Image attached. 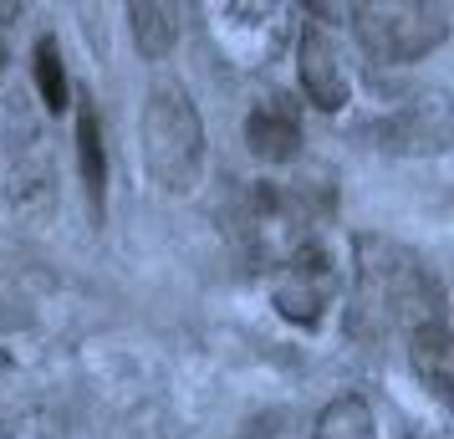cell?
I'll list each match as a JSON object with an SVG mask.
<instances>
[{
  "label": "cell",
  "instance_id": "cell-1",
  "mask_svg": "<svg viewBox=\"0 0 454 439\" xmlns=\"http://www.w3.org/2000/svg\"><path fill=\"white\" fill-rule=\"evenodd\" d=\"M439 281L413 251L383 235H357V281H352V333L357 337H388L413 333L434 317L439 307Z\"/></svg>",
  "mask_w": 454,
  "mask_h": 439
},
{
  "label": "cell",
  "instance_id": "cell-2",
  "mask_svg": "<svg viewBox=\"0 0 454 439\" xmlns=\"http://www.w3.org/2000/svg\"><path fill=\"white\" fill-rule=\"evenodd\" d=\"M138 144H144V169L164 194H189L205 174V123L200 107L184 87L153 82L144 98V118H138Z\"/></svg>",
  "mask_w": 454,
  "mask_h": 439
},
{
  "label": "cell",
  "instance_id": "cell-3",
  "mask_svg": "<svg viewBox=\"0 0 454 439\" xmlns=\"http://www.w3.org/2000/svg\"><path fill=\"white\" fill-rule=\"evenodd\" d=\"M352 31L372 62H424L434 46L450 36V5H424V0H378L352 11Z\"/></svg>",
  "mask_w": 454,
  "mask_h": 439
},
{
  "label": "cell",
  "instance_id": "cell-4",
  "mask_svg": "<svg viewBox=\"0 0 454 439\" xmlns=\"http://www.w3.org/2000/svg\"><path fill=\"white\" fill-rule=\"evenodd\" d=\"M276 307L281 317L291 322H317L322 307H332V266L327 255L317 251V246H301L296 255L281 261V276H276Z\"/></svg>",
  "mask_w": 454,
  "mask_h": 439
},
{
  "label": "cell",
  "instance_id": "cell-5",
  "mask_svg": "<svg viewBox=\"0 0 454 439\" xmlns=\"http://www.w3.org/2000/svg\"><path fill=\"white\" fill-rule=\"evenodd\" d=\"M296 72H301V92H307L317 107H348V72L337 62V46L322 26H307L301 31V51H296Z\"/></svg>",
  "mask_w": 454,
  "mask_h": 439
},
{
  "label": "cell",
  "instance_id": "cell-6",
  "mask_svg": "<svg viewBox=\"0 0 454 439\" xmlns=\"http://www.w3.org/2000/svg\"><path fill=\"white\" fill-rule=\"evenodd\" d=\"M246 144H250L255 159H266V164H286V159H296V148H301V123H296V113H291L281 98H266V103L250 107Z\"/></svg>",
  "mask_w": 454,
  "mask_h": 439
},
{
  "label": "cell",
  "instance_id": "cell-7",
  "mask_svg": "<svg viewBox=\"0 0 454 439\" xmlns=\"http://www.w3.org/2000/svg\"><path fill=\"white\" fill-rule=\"evenodd\" d=\"M409 363L413 373L424 378V388L434 398H450L454 388V337H450V322L444 317H434L424 327H413L409 333Z\"/></svg>",
  "mask_w": 454,
  "mask_h": 439
},
{
  "label": "cell",
  "instance_id": "cell-8",
  "mask_svg": "<svg viewBox=\"0 0 454 439\" xmlns=\"http://www.w3.org/2000/svg\"><path fill=\"white\" fill-rule=\"evenodd\" d=\"M128 31H133V46L144 51L148 62H164L174 42H179V11L174 5H128Z\"/></svg>",
  "mask_w": 454,
  "mask_h": 439
},
{
  "label": "cell",
  "instance_id": "cell-9",
  "mask_svg": "<svg viewBox=\"0 0 454 439\" xmlns=\"http://www.w3.org/2000/svg\"><path fill=\"white\" fill-rule=\"evenodd\" d=\"M311 439H378V419H372V404L363 394H342L332 398L327 409L317 414V429Z\"/></svg>",
  "mask_w": 454,
  "mask_h": 439
},
{
  "label": "cell",
  "instance_id": "cell-10",
  "mask_svg": "<svg viewBox=\"0 0 454 439\" xmlns=\"http://www.w3.org/2000/svg\"><path fill=\"white\" fill-rule=\"evenodd\" d=\"M77 159H82V184H87V194H92V205L103 209L107 153H103V123H98L92 107H82V118H77Z\"/></svg>",
  "mask_w": 454,
  "mask_h": 439
},
{
  "label": "cell",
  "instance_id": "cell-11",
  "mask_svg": "<svg viewBox=\"0 0 454 439\" xmlns=\"http://www.w3.org/2000/svg\"><path fill=\"white\" fill-rule=\"evenodd\" d=\"M36 87H42V98H46L51 113H62L67 107V67H62V51H57L51 36L36 42Z\"/></svg>",
  "mask_w": 454,
  "mask_h": 439
},
{
  "label": "cell",
  "instance_id": "cell-12",
  "mask_svg": "<svg viewBox=\"0 0 454 439\" xmlns=\"http://www.w3.org/2000/svg\"><path fill=\"white\" fill-rule=\"evenodd\" d=\"M11 16H16V5H0V67H5V36H11Z\"/></svg>",
  "mask_w": 454,
  "mask_h": 439
}]
</instances>
